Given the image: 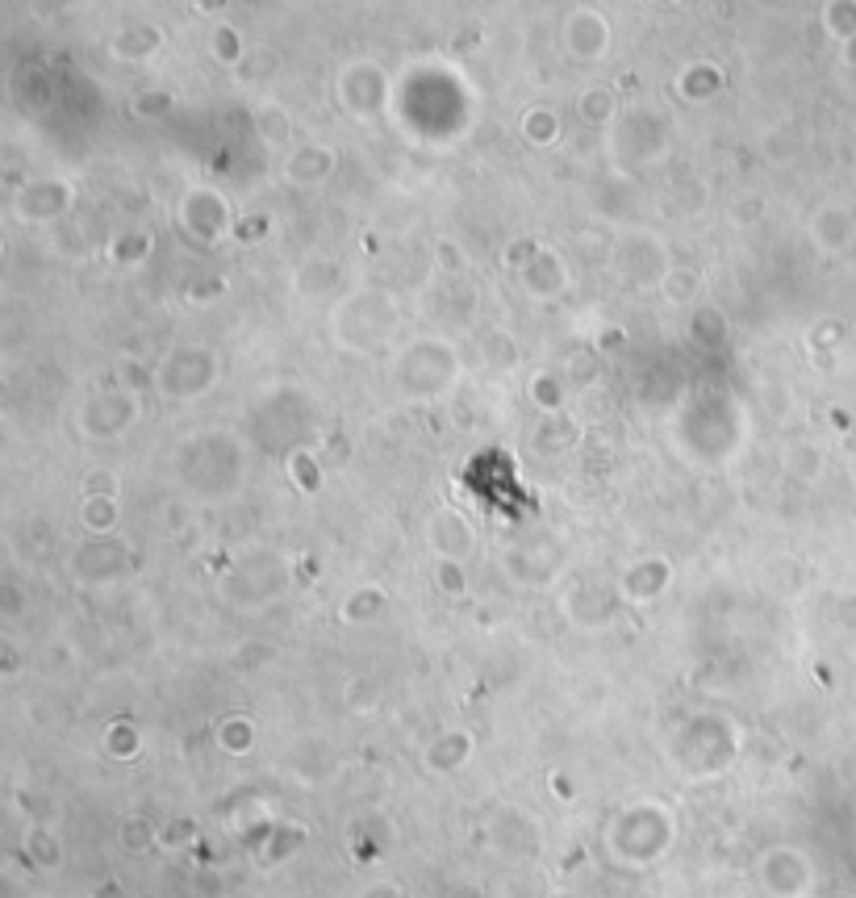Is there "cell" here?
Listing matches in <instances>:
<instances>
[{
	"instance_id": "6",
	"label": "cell",
	"mask_w": 856,
	"mask_h": 898,
	"mask_svg": "<svg viewBox=\"0 0 856 898\" xmlns=\"http://www.w3.org/2000/svg\"><path fill=\"white\" fill-rule=\"evenodd\" d=\"M218 744H222L226 752H247V748L255 744V723H251L247 715H230V719H222V723H218Z\"/></svg>"
},
{
	"instance_id": "4",
	"label": "cell",
	"mask_w": 856,
	"mask_h": 898,
	"mask_svg": "<svg viewBox=\"0 0 856 898\" xmlns=\"http://www.w3.org/2000/svg\"><path fill=\"white\" fill-rule=\"evenodd\" d=\"M472 736L468 731H439V736L426 744V769H435V773H456L460 765H468L472 761Z\"/></svg>"
},
{
	"instance_id": "9",
	"label": "cell",
	"mask_w": 856,
	"mask_h": 898,
	"mask_svg": "<svg viewBox=\"0 0 856 898\" xmlns=\"http://www.w3.org/2000/svg\"><path fill=\"white\" fill-rule=\"evenodd\" d=\"M84 523H88V531L92 535H105V531H113V523H117V506H113V498H105V502H97L88 493V506H84Z\"/></svg>"
},
{
	"instance_id": "7",
	"label": "cell",
	"mask_w": 856,
	"mask_h": 898,
	"mask_svg": "<svg viewBox=\"0 0 856 898\" xmlns=\"http://www.w3.org/2000/svg\"><path fill=\"white\" fill-rule=\"evenodd\" d=\"M138 731L126 723V719H117L109 731H105V752L113 756V761H134L138 756Z\"/></svg>"
},
{
	"instance_id": "5",
	"label": "cell",
	"mask_w": 856,
	"mask_h": 898,
	"mask_svg": "<svg viewBox=\"0 0 856 898\" xmlns=\"http://www.w3.org/2000/svg\"><path fill=\"white\" fill-rule=\"evenodd\" d=\"M389 606V598H385V589L380 585H364V589H355V594L343 602V623H364V619H376L380 610Z\"/></svg>"
},
{
	"instance_id": "3",
	"label": "cell",
	"mask_w": 856,
	"mask_h": 898,
	"mask_svg": "<svg viewBox=\"0 0 856 898\" xmlns=\"http://www.w3.org/2000/svg\"><path fill=\"white\" fill-rule=\"evenodd\" d=\"M618 602H623V594L618 589H606V585H585V589H573V623L581 627H606L614 619Z\"/></svg>"
},
{
	"instance_id": "2",
	"label": "cell",
	"mask_w": 856,
	"mask_h": 898,
	"mask_svg": "<svg viewBox=\"0 0 856 898\" xmlns=\"http://www.w3.org/2000/svg\"><path fill=\"white\" fill-rule=\"evenodd\" d=\"M426 543H431L435 560H464L472 548H477V539H472V527L464 523V518H456V514H439V518H431Z\"/></svg>"
},
{
	"instance_id": "8",
	"label": "cell",
	"mask_w": 856,
	"mask_h": 898,
	"mask_svg": "<svg viewBox=\"0 0 856 898\" xmlns=\"http://www.w3.org/2000/svg\"><path fill=\"white\" fill-rule=\"evenodd\" d=\"M435 585L443 589V594L460 598L468 589V573H464V560H435Z\"/></svg>"
},
{
	"instance_id": "1",
	"label": "cell",
	"mask_w": 856,
	"mask_h": 898,
	"mask_svg": "<svg viewBox=\"0 0 856 898\" xmlns=\"http://www.w3.org/2000/svg\"><path fill=\"white\" fill-rule=\"evenodd\" d=\"M673 581V564L664 556H639L631 569L623 573V581H618V594H623V602H635V606H648L656 602L664 589H669Z\"/></svg>"
}]
</instances>
